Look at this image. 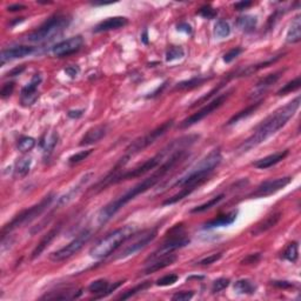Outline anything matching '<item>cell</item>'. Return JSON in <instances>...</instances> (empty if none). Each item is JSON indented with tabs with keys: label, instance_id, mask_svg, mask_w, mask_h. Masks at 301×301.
Instances as JSON below:
<instances>
[{
	"label": "cell",
	"instance_id": "8992f818",
	"mask_svg": "<svg viewBox=\"0 0 301 301\" xmlns=\"http://www.w3.org/2000/svg\"><path fill=\"white\" fill-rule=\"evenodd\" d=\"M71 18L66 15H55L41 25L38 30L33 31L27 35V40L31 43H45L61 34L64 30L67 29Z\"/></svg>",
	"mask_w": 301,
	"mask_h": 301
},
{
	"label": "cell",
	"instance_id": "6da1fadb",
	"mask_svg": "<svg viewBox=\"0 0 301 301\" xmlns=\"http://www.w3.org/2000/svg\"><path fill=\"white\" fill-rule=\"evenodd\" d=\"M186 153H187V150L185 149L175 150L174 153H172V154L169 155V158L167 159L165 163L159 167L157 171L153 172L150 177H147L146 179H144L141 183L136 184V185L133 186L132 188L128 189L127 192H125L122 196L118 197L117 199L112 200V201L108 202L107 205L104 206V207L99 211L98 216H97L98 225L101 226L106 224L107 221H110V220L112 219L113 217L116 216L125 205H126V203L132 201L135 197L145 193V192L149 191L150 188L154 187L158 183H160V180L163 179L171 169L174 168L178 163H180V161L185 158Z\"/></svg>",
	"mask_w": 301,
	"mask_h": 301
},
{
	"label": "cell",
	"instance_id": "4316f807",
	"mask_svg": "<svg viewBox=\"0 0 301 301\" xmlns=\"http://www.w3.org/2000/svg\"><path fill=\"white\" fill-rule=\"evenodd\" d=\"M83 294L82 289H69L67 288L66 291H60L58 293L55 292H51L50 294L44 295L41 299L44 300H72L77 299L80 295Z\"/></svg>",
	"mask_w": 301,
	"mask_h": 301
},
{
	"label": "cell",
	"instance_id": "f546056e",
	"mask_svg": "<svg viewBox=\"0 0 301 301\" xmlns=\"http://www.w3.org/2000/svg\"><path fill=\"white\" fill-rule=\"evenodd\" d=\"M258 24V18L254 16H242L236 19V26L245 33H252Z\"/></svg>",
	"mask_w": 301,
	"mask_h": 301
},
{
	"label": "cell",
	"instance_id": "8fae6325",
	"mask_svg": "<svg viewBox=\"0 0 301 301\" xmlns=\"http://www.w3.org/2000/svg\"><path fill=\"white\" fill-rule=\"evenodd\" d=\"M188 244H189V238H187V236L184 234L183 228H181V230H179V232L172 234V235L169 236V238L167 239L165 242H164L163 246L159 247V249L155 251L154 253H152V255H150L149 258H147L146 263L145 264H149V263H150V261L154 260V259L160 258V256L171 254V253H173L174 251L187 246Z\"/></svg>",
	"mask_w": 301,
	"mask_h": 301
},
{
	"label": "cell",
	"instance_id": "ee69618b",
	"mask_svg": "<svg viewBox=\"0 0 301 301\" xmlns=\"http://www.w3.org/2000/svg\"><path fill=\"white\" fill-rule=\"evenodd\" d=\"M230 279L227 278H219L217 279L216 281H214L213 284H212V293H219V292L224 291L225 288H227L228 286H230Z\"/></svg>",
	"mask_w": 301,
	"mask_h": 301
},
{
	"label": "cell",
	"instance_id": "d4e9b609",
	"mask_svg": "<svg viewBox=\"0 0 301 301\" xmlns=\"http://www.w3.org/2000/svg\"><path fill=\"white\" fill-rule=\"evenodd\" d=\"M236 217H238V211L236 210L228 212V213L222 214V216L217 217V218L206 222L203 228H217V227H222V226H230L235 221Z\"/></svg>",
	"mask_w": 301,
	"mask_h": 301
},
{
	"label": "cell",
	"instance_id": "91938a15",
	"mask_svg": "<svg viewBox=\"0 0 301 301\" xmlns=\"http://www.w3.org/2000/svg\"><path fill=\"white\" fill-rule=\"evenodd\" d=\"M178 31H181V32H185V33H187V34H189V33L192 32V27H191V25H188L186 23H181L178 25Z\"/></svg>",
	"mask_w": 301,
	"mask_h": 301
},
{
	"label": "cell",
	"instance_id": "52a82bcc",
	"mask_svg": "<svg viewBox=\"0 0 301 301\" xmlns=\"http://www.w3.org/2000/svg\"><path fill=\"white\" fill-rule=\"evenodd\" d=\"M54 197L55 196L53 193L49 194V196H46L40 202L37 203V205L32 206V207L21 211L20 213L17 214L15 218L2 227L1 235L2 236L6 235V233H10L11 231L16 230V228H19L21 227V226L30 224V222H32L33 220L37 219L38 217H40L41 214L50 207V205H51L53 200H54Z\"/></svg>",
	"mask_w": 301,
	"mask_h": 301
},
{
	"label": "cell",
	"instance_id": "f35d334b",
	"mask_svg": "<svg viewBox=\"0 0 301 301\" xmlns=\"http://www.w3.org/2000/svg\"><path fill=\"white\" fill-rule=\"evenodd\" d=\"M214 33L218 38H227L231 34V26L226 20H218L214 26Z\"/></svg>",
	"mask_w": 301,
	"mask_h": 301
},
{
	"label": "cell",
	"instance_id": "ac0fdd59",
	"mask_svg": "<svg viewBox=\"0 0 301 301\" xmlns=\"http://www.w3.org/2000/svg\"><path fill=\"white\" fill-rule=\"evenodd\" d=\"M128 24V19L125 17H112V18H107L105 20L100 21L93 29L94 33H102L107 32V31L122 29Z\"/></svg>",
	"mask_w": 301,
	"mask_h": 301
},
{
	"label": "cell",
	"instance_id": "7c38bea8",
	"mask_svg": "<svg viewBox=\"0 0 301 301\" xmlns=\"http://www.w3.org/2000/svg\"><path fill=\"white\" fill-rule=\"evenodd\" d=\"M228 97H230V92L220 94V96L217 97V98L212 100L211 102H208V104H206L203 107L200 108L199 111H197L196 113H193L192 116H189L188 118H186L185 120L180 124V127L187 128L189 126H192V125H196L197 122L201 121L203 118H206V117L210 116L211 113H213L214 111L218 110L219 107H221V106L224 105V102L227 100Z\"/></svg>",
	"mask_w": 301,
	"mask_h": 301
},
{
	"label": "cell",
	"instance_id": "484cf974",
	"mask_svg": "<svg viewBox=\"0 0 301 301\" xmlns=\"http://www.w3.org/2000/svg\"><path fill=\"white\" fill-rule=\"evenodd\" d=\"M203 183H194V184H187V185L183 186V188H181V191L179 192V193L174 194L173 197L168 198V199H166L165 201L163 202L164 206H167V205H173V203H177L178 201H180V200L185 199L186 197H188L189 194L192 193V192H194L198 187H200V186L202 185Z\"/></svg>",
	"mask_w": 301,
	"mask_h": 301
},
{
	"label": "cell",
	"instance_id": "5bb4252c",
	"mask_svg": "<svg viewBox=\"0 0 301 301\" xmlns=\"http://www.w3.org/2000/svg\"><path fill=\"white\" fill-rule=\"evenodd\" d=\"M84 45V39L82 35H75L67 39V40H64L61 43L57 44L53 47L52 52L55 57L58 58H64L68 57V55L73 54V53L78 52L82 49Z\"/></svg>",
	"mask_w": 301,
	"mask_h": 301
},
{
	"label": "cell",
	"instance_id": "e0dca14e",
	"mask_svg": "<svg viewBox=\"0 0 301 301\" xmlns=\"http://www.w3.org/2000/svg\"><path fill=\"white\" fill-rule=\"evenodd\" d=\"M33 52H34V47L31 46H16L11 47V49L4 50V51L1 52V55H0L1 65H4V64L7 63V61L20 59V58L32 54Z\"/></svg>",
	"mask_w": 301,
	"mask_h": 301
},
{
	"label": "cell",
	"instance_id": "30bf717a",
	"mask_svg": "<svg viewBox=\"0 0 301 301\" xmlns=\"http://www.w3.org/2000/svg\"><path fill=\"white\" fill-rule=\"evenodd\" d=\"M157 235H158V227H153L150 228V230L143 231L141 234H139V235L136 233L133 234V235L131 236V242L126 245V247L121 251L120 254L117 256V259H125L127 258V256L135 254L136 252L145 249L150 242L154 240Z\"/></svg>",
	"mask_w": 301,
	"mask_h": 301
},
{
	"label": "cell",
	"instance_id": "3957f363",
	"mask_svg": "<svg viewBox=\"0 0 301 301\" xmlns=\"http://www.w3.org/2000/svg\"><path fill=\"white\" fill-rule=\"evenodd\" d=\"M198 139H199V135H189V136H184V138L178 139V140L173 141L171 145H168L166 149H164L163 150H161L160 153L155 154L154 157L150 158L149 160H146L145 163L141 164V165L134 167V168L131 169V171H126L121 174H116V175H113V177H106L105 179L99 184L100 189L106 187L107 185L118 184L125 180L134 179V178H139V177H141V175L149 173L150 171H152V169H154L155 167H158L159 165H160L161 161L164 160V158H165V155L167 154V153L168 152L173 153L178 150L186 149V147L189 146V145L196 143Z\"/></svg>",
	"mask_w": 301,
	"mask_h": 301
},
{
	"label": "cell",
	"instance_id": "c3c4849f",
	"mask_svg": "<svg viewBox=\"0 0 301 301\" xmlns=\"http://www.w3.org/2000/svg\"><path fill=\"white\" fill-rule=\"evenodd\" d=\"M222 254L221 253H216V254H211L208 256H206V258L201 259V260L198 263V265H200V266H207V265H212L214 263H217V261L220 260L221 259Z\"/></svg>",
	"mask_w": 301,
	"mask_h": 301
},
{
	"label": "cell",
	"instance_id": "4dcf8cb0",
	"mask_svg": "<svg viewBox=\"0 0 301 301\" xmlns=\"http://www.w3.org/2000/svg\"><path fill=\"white\" fill-rule=\"evenodd\" d=\"M261 104H263V100H259V101L254 102V104L247 106V107L245 108V110H242V111H240V112L234 114L232 118H231L230 120H228L227 125H233V124H235V122L242 120V119L247 118V117L252 116V114L254 113L259 107H260Z\"/></svg>",
	"mask_w": 301,
	"mask_h": 301
},
{
	"label": "cell",
	"instance_id": "ab89813d",
	"mask_svg": "<svg viewBox=\"0 0 301 301\" xmlns=\"http://www.w3.org/2000/svg\"><path fill=\"white\" fill-rule=\"evenodd\" d=\"M58 140H59L58 133H50V135H47L46 139H43V141H41V147H43V150H45V152H51V150H53V149L57 146Z\"/></svg>",
	"mask_w": 301,
	"mask_h": 301
},
{
	"label": "cell",
	"instance_id": "bcb514c9",
	"mask_svg": "<svg viewBox=\"0 0 301 301\" xmlns=\"http://www.w3.org/2000/svg\"><path fill=\"white\" fill-rule=\"evenodd\" d=\"M92 152H93V150H82V152L75 153V154L71 155V157L68 158V160H67L68 164H69V165H74V164L80 163V161L85 160V159L87 158L88 155L92 154Z\"/></svg>",
	"mask_w": 301,
	"mask_h": 301
},
{
	"label": "cell",
	"instance_id": "836d02e7",
	"mask_svg": "<svg viewBox=\"0 0 301 301\" xmlns=\"http://www.w3.org/2000/svg\"><path fill=\"white\" fill-rule=\"evenodd\" d=\"M234 291L238 294H254L256 286L249 279H240L234 284Z\"/></svg>",
	"mask_w": 301,
	"mask_h": 301
},
{
	"label": "cell",
	"instance_id": "f907efd6",
	"mask_svg": "<svg viewBox=\"0 0 301 301\" xmlns=\"http://www.w3.org/2000/svg\"><path fill=\"white\" fill-rule=\"evenodd\" d=\"M241 53H242V49H240V47H235V49L230 50V51H228L227 53H225L224 61L227 64L231 63V61H233L236 57H239Z\"/></svg>",
	"mask_w": 301,
	"mask_h": 301
},
{
	"label": "cell",
	"instance_id": "60d3db41",
	"mask_svg": "<svg viewBox=\"0 0 301 301\" xmlns=\"http://www.w3.org/2000/svg\"><path fill=\"white\" fill-rule=\"evenodd\" d=\"M300 85H301V79H300V77H298V78H295L294 80H292V82L287 83L286 85H284L283 87L277 92V94L278 96H285V94L287 93H291V92L299 90Z\"/></svg>",
	"mask_w": 301,
	"mask_h": 301
},
{
	"label": "cell",
	"instance_id": "cb8c5ba5",
	"mask_svg": "<svg viewBox=\"0 0 301 301\" xmlns=\"http://www.w3.org/2000/svg\"><path fill=\"white\" fill-rule=\"evenodd\" d=\"M59 232H60V225L57 226V227L52 228L51 231H49V232L43 236V239H41L40 242L37 245V247H35L34 251L32 252V259H37L38 256H40L41 253H43L44 251H45L47 247L51 245V242L57 238V235L59 234Z\"/></svg>",
	"mask_w": 301,
	"mask_h": 301
},
{
	"label": "cell",
	"instance_id": "4fadbf2b",
	"mask_svg": "<svg viewBox=\"0 0 301 301\" xmlns=\"http://www.w3.org/2000/svg\"><path fill=\"white\" fill-rule=\"evenodd\" d=\"M292 181L291 177H284V178H277V179L266 180L261 183L260 185L256 187V189L252 194H250L251 198H265L272 196V194L277 193V192L286 187L289 183Z\"/></svg>",
	"mask_w": 301,
	"mask_h": 301
},
{
	"label": "cell",
	"instance_id": "9c48e42d",
	"mask_svg": "<svg viewBox=\"0 0 301 301\" xmlns=\"http://www.w3.org/2000/svg\"><path fill=\"white\" fill-rule=\"evenodd\" d=\"M92 236V232L87 228L82 231L77 236L72 240L71 242H68L66 246H64L63 249L55 251L50 254V259L54 263H59V261H64L66 259L71 258L72 255H74L75 253L79 252L80 250L85 246V244H87V241L90 240Z\"/></svg>",
	"mask_w": 301,
	"mask_h": 301
},
{
	"label": "cell",
	"instance_id": "44dd1931",
	"mask_svg": "<svg viewBox=\"0 0 301 301\" xmlns=\"http://www.w3.org/2000/svg\"><path fill=\"white\" fill-rule=\"evenodd\" d=\"M92 177H93V173H87L84 175V177L82 178V180L78 183L77 186H74L73 188L69 189L65 196L59 198V200H58V206H65L71 202L72 200H73L75 197H78V194L83 191V188L85 187V185L88 183V181H90Z\"/></svg>",
	"mask_w": 301,
	"mask_h": 301
},
{
	"label": "cell",
	"instance_id": "d6a6232c",
	"mask_svg": "<svg viewBox=\"0 0 301 301\" xmlns=\"http://www.w3.org/2000/svg\"><path fill=\"white\" fill-rule=\"evenodd\" d=\"M110 284L105 279H99V280L93 281L90 286H88V292L92 294H98V297H96V299H100V298H104L106 292H107Z\"/></svg>",
	"mask_w": 301,
	"mask_h": 301
},
{
	"label": "cell",
	"instance_id": "7bdbcfd3",
	"mask_svg": "<svg viewBox=\"0 0 301 301\" xmlns=\"http://www.w3.org/2000/svg\"><path fill=\"white\" fill-rule=\"evenodd\" d=\"M184 55H185V51H184L183 47L173 46L166 52V60L167 61H174V60L181 59Z\"/></svg>",
	"mask_w": 301,
	"mask_h": 301
},
{
	"label": "cell",
	"instance_id": "be15d7a7",
	"mask_svg": "<svg viewBox=\"0 0 301 301\" xmlns=\"http://www.w3.org/2000/svg\"><path fill=\"white\" fill-rule=\"evenodd\" d=\"M141 39H143L144 44H149V40H147V31H145L143 37H141Z\"/></svg>",
	"mask_w": 301,
	"mask_h": 301
},
{
	"label": "cell",
	"instance_id": "ba28073f",
	"mask_svg": "<svg viewBox=\"0 0 301 301\" xmlns=\"http://www.w3.org/2000/svg\"><path fill=\"white\" fill-rule=\"evenodd\" d=\"M172 126H173V120L165 121L164 124H161L160 126L155 128V130L150 131V132L147 133V134L138 138L136 140L133 141L132 144L128 145L127 149L125 150V155L121 159H124L125 161H128L131 157L138 154V153H140L141 150H144L145 149L150 146L153 143H155V140L165 134L167 131H168Z\"/></svg>",
	"mask_w": 301,
	"mask_h": 301
},
{
	"label": "cell",
	"instance_id": "f1b7e54d",
	"mask_svg": "<svg viewBox=\"0 0 301 301\" xmlns=\"http://www.w3.org/2000/svg\"><path fill=\"white\" fill-rule=\"evenodd\" d=\"M284 54H280V55H277V57H273L271 58V59L264 61V63H260V64H256V65H252V66H249V67L241 69V71H238L236 72V77H247V75H251L253 73H255V72L260 71V69H263L265 67H268V66L273 65L274 63H277V61L280 59L281 57H283Z\"/></svg>",
	"mask_w": 301,
	"mask_h": 301
},
{
	"label": "cell",
	"instance_id": "11a10c76",
	"mask_svg": "<svg viewBox=\"0 0 301 301\" xmlns=\"http://www.w3.org/2000/svg\"><path fill=\"white\" fill-rule=\"evenodd\" d=\"M272 285L279 288H293L295 287V284L289 283V281H272Z\"/></svg>",
	"mask_w": 301,
	"mask_h": 301
},
{
	"label": "cell",
	"instance_id": "603a6c76",
	"mask_svg": "<svg viewBox=\"0 0 301 301\" xmlns=\"http://www.w3.org/2000/svg\"><path fill=\"white\" fill-rule=\"evenodd\" d=\"M281 217H283V213H281V212H277V213H273L271 216H268L266 219L263 220L261 222H259V224L255 226L254 230L252 231V235L253 236L260 235V234L267 232V231L271 230V228L275 227L278 222L280 221Z\"/></svg>",
	"mask_w": 301,
	"mask_h": 301
},
{
	"label": "cell",
	"instance_id": "6125c7cd",
	"mask_svg": "<svg viewBox=\"0 0 301 301\" xmlns=\"http://www.w3.org/2000/svg\"><path fill=\"white\" fill-rule=\"evenodd\" d=\"M24 71H25V66L21 65V66H19V67L13 68L11 72H8V75H10V77H15V75H19L20 73H23Z\"/></svg>",
	"mask_w": 301,
	"mask_h": 301
},
{
	"label": "cell",
	"instance_id": "94428289",
	"mask_svg": "<svg viewBox=\"0 0 301 301\" xmlns=\"http://www.w3.org/2000/svg\"><path fill=\"white\" fill-rule=\"evenodd\" d=\"M84 111L83 110H75V111H68L67 116L68 118H72V119H78L80 118V117L83 116Z\"/></svg>",
	"mask_w": 301,
	"mask_h": 301
},
{
	"label": "cell",
	"instance_id": "2e32d148",
	"mask_svg": "<svg viewBox=\"0 0 301 301\" xmlns=\"http://www.w3.org/2000/svg\"><path fill=\"white\" fill-rule=\"evenodd\" d=\"M41 80L43 79H41L40 74H34L30 84H27L21 90V102H23V105H32L35 101V99L38 98L37 90L41 84Z\"/></svg>",
	"mask_w": 301,
	"mask_h": 301
},
{
	"label": "cell",
	"instance_id": "6f0895ef",
	"mask_svg": "<svg viewBox=\"0 0 301 301\" xmlns=\"http://www.w3.org/2000/svg\"><path fill=\"white\" fill-rule=\"evenodd\" d=\"M79 67H77V66H68V67L65 68V73L69 75L71 78H75L78 74H79Z\"/></svg>",
	"mask_w": 301,
	"mask_h": 301
},
{
	"label": "cell",
	"instance_id": "d6986e66",
	"mask_svg": "<svg viewBox=\"0 0 301 301\" xmlns=\"http://www.w3.org/2000/svg\"><path fill=\"white\" fill-rule=\"evenodd\" d=\"M106 132H107V126L106 125H97V126L90 128L86 132V134L80 140L79 145L80 146H88V145L98 143L99 140H101L106 135Z\"/></svg>",
	"mask_w": 301,
	"mask_h": 301
},
{
	"label": "cell",
	"instance_id": "f5cc1de1",
	"mask_svg": "<svg viewBox=\"0 0 301 301\" xmlns=\"http://www.w3.org/2000/svg\"><path fill=\"white\" fill-rule=\"evenodd\" d=\"M13 91H15V83H7L2 86L0 94H1L2 98H7L13 93Z\"/></svg>",
	"mask_w": 301,
	"mask_h": 301
},
{
	"label": "cell",
	"instance_id": "277c9868",
	"mask_svg": "<svg viewBox=\"0 0 301 301\" xmlns=\"http://www.w3.org/2000/svg\"><path fill=\"white\" fill-rule=\"evenodd\" d=\"M221 160L222 155L220 150H213L207 155L200 159L199 163H197L196 165L188 168V171L183 177H180L179 179L175 181L173 187H183V186L187 185V184L205 183L206 180H208V175L212 173V171L216 167L219 166Z\"/></svg>",
	"mask_w": 301,
	"mask_h": 301
},
{
	"label": "cell",
	"instance_id": "7402d4cb",
	"mask_svg": "<svg viewBox=\"0 0 301 301\" xmlns=\"http://www.w3.org/2000/svg\"><path fill=\"white\" fill-rule=\"evenodd\" d=\"M288 150H283V152H277V153H273V154H269L267 155V157H265L263 159H259V160H256L254 164H253V166L256 167V168L259 169H266V168H269V167L277 165V164L280 163L281 160H284L287 155H288Z\"/></svg>",
	"mask_w": 301,
	"mask_h": 301
},
{
	"label": "cell",
	"instance_id": "680465c9",
	"mask_svg": "<svg viewBox=\"0 0 301 301\" xmlns=\"http://www.w3.org/2000/svg\"><path fill=\"white\" fill-rule=\"evenodd\" d=\"M26 10V6L23 4H12L10 6H7L8 12H18V11H24Z\"/></svg>",
	"mask_w": 301,
	"mask_h": 301
},
{
	"label": "cell",
	"instance_id": "816d5d0a",
	"mask_svg": "<svg viewBox=\"0 0 301 301\" xmlns=\"http://www.w3.org/2000/svg\"><path fill=\"white\" fill-rule=\"evenodd\" d=\"M194 292L192 291H184V292H179V293H175L173 297H172V300L173 301H187L191 300L193 298Z\"/></svg>",
	"mask_w": 301,
	"mask_h": 301
},
{
	"label": "cell",
	"instance_id": "9a60e30c",
	"mask_svg": "<svg viewBox=\"0 0 301 301\" xmlns=\"http://www.w3.org/2000/svg\"><path fill=\"white\" fill-rule=\"evenodd\" d=\"M284 72H285V69H280V71L266 75V77H264L263 79L259 80V82L256 83V85L254 86V88H253V91L250 93V98H256V97L260 96V94L265 93V92L268 90L272 85H274V84L280 79Z\"/></svg>",
	"mask_w": 301,
	"mask_h": 301
},
{
	"label": "cell",
	"instance_id": "b9f144b4",
	"mask_svg": "<svg viewBox=\"0 0 301 301\" xmlns=\"http://www.w3.org/2000/svg\"><path fill=\"white\" fill-rule=\"evenodd\" d=\"M17 146H18V150H20V152H30V150H32L33 147L35 146V139L32 138V136H23V138L19 139Z\"/></svg>",
	"mask_w": 301,
	"mask_h": 301
},
{
	"label": "cell",
	"instance_id": "1f68e13d",
	"mask_svg": "<svg viewBox=\"0 0 301 301\" xmlns=\"http://www.w3.org/2000/svg\"><path fill=\"white\" fill-rule=\"evenodd\" d=\"M210 79H211V77L210 78H206V77L191 78V79H188V80H184V82L178 83L177 86H175V90H193V88L201 86L203 83L208 82Z\"/></svg>",
	"mask_w": 301,
	"mask_h": 301
},
{
	"label": "cell",
	"instance_id": "83f0119b",
	"mask_svg": "<svg viewBox=\"0 0 301 301\" xmlns=\"http://www.w3.org/2000/svg\"><path fill=\"white\" fill-rule=\"evenodd\" d=\"M301 17L297 16L289 26L286 35V41L288 44H298L301 40Z\"/></svg>",
	"mask_w": 301,
	"mask_h": 301
},
{
	"label": "cell",
	"instance_id": "db71d44e",
	"mask_svg": "<svg viewBox=\"0 0 301 301\" xmlns=\"http://www.w3.org/2000/svg\"><path fill=\"white\" fill-rule=\"evenodd\" d=\"M261 255L260 253H255V254H250L247 255L244 260L241 261V265H251V264H255L260 260Z\"/></svg>",
	"mask_w": 301,
	"mask_h": 301
},
{
	"label": "cell",
	"instance_id": "681fc988",
	"mask_svg": "<svg viewBox=\"0 0 301 301\" xmlns=\"http://www.w3.org/2000/svg\"><path fill=\"white\" fill-rule=\"evenodd\" d=\"M224 85H225V83L219 84V86H218V87L213 88V90H212L211 92H208V93L206 94V96H203V97H201V98H200L199 100H197V101L194 102L193 105H192V107H194V106L200 105V104H202V102H205L206 100H208V99H210L211 97H213V96H214V94H217V93H218V92L220 91V88H222V87H224Z\"/></svg>",
	"mask_w": 301,
	"mask_h": 301
},
{
	"label": "cell",
	"instance_id": "8d00e7d4",
	"mask_svg": "<svg viewBox=\"0 0 301 301\" xmlns=\"http://www.w3.org/2000/svg\"><path fill=\"white\" fill-rule=\"evenodd\" d=\"M284 258L286 260H288L289 263L295 264L298 261V258H299V246H298V242H291L288 246L286 247L285 252H284Z\"/></svg>",
	"mask_w": 301,
	"mask_h": 301
},
{
	"label": "cell",
	"instance_id": "ffe728a7",
	"mask_svg": "<svg viewBox=\"0 0 301 301\" xmlns=\"http://www.w3.org/2000/svg\"><path fill=\"white\" fill-rule=\"evenodd\" d=\"M177 259H178L177 255L173 254V253H171V254L164 255V256H160V258H158V259H154V260L147 264V266H146V268H145L144 273L145 274H150V273L160 271V269L165 268V267H167V266H171V265H173L175 261H177Z\"/></svg>",
	"mask_w": 301,
	"mask_h": 301
},
{
	"label": "cell",
	"instance_id": "5b68a950",
	"mask_svg": "<svg viewBox=\"0 0 301 301\" xmlns=\"http://www.w3.org/2000/svg\"><path fill=\"white\" fill-rule=\"evenodd\" d=\"M138 227L135 225H125L120 228H117L113 232L108 233L107 235L97 242L90 250V255L94 259H104L106 256L116 251L117 249L130 240L131 236L136 233Z\"/></svg>",
	"mask_w": 301,
	"mask_h": 301
},
{
	"label": "cell",
	"instance_id": "9f6ffc18",
	"mask_svg": "<svg viewBox=\"0 0 301 301\" xmlns=\"http://www.w3.org/2000/svg\"><path fill=\"white\" fill-rule=\"evenodd\" d=\"M253 5L252 1H238L234 4V10L235 11H244L246 8L251 7Z\"/></svg>",
	"mask_w": 301,
	"mask_h": 301
},
{
	"label": "cell",
	"instance_id": "f6af8a7d",
	"mask_svg": "<svg viewBox=\"0 0 301 301\" xmlns=\"http://www.w3.org/2000/svg\"><path fill=\"white\" fill-rule=\"evenodd\" d=\"M198 15L201 16L202 18L205 19H213L216 18L217 15H218V11H217L214 7H212L211 5H205V6H202L199 11H198Z\"/></svg>",
	"mask_w": 301,
	"mask_h": 301
},
{
	"label": "cell",
	"instance_id": "7dc6e473",
	"mask_svg": "<svg viewBox=\"0 0 301 301\" xmlns=\"http://www.w3.org/2000/svg\"><path fill=\"white\" fill-rule=\"evenodd\" d=\"M178 279H179V277H178L177 274L165 275V277L159 279V280L157 281V285L163 286V287L164 286H171V285H173V284L177 283Z\"/></svg>",
	"mask_w": 301,
	"mask_h": 301
},
{
	"label": "cell",
	"instance_id": "7a4b0ae2",
	"mask_svg": "<svg viewBox=\"0 0 301 301\" xmlns=\"http://www.w3.org/2000/svg\"><path fill=\"white\" fill-rule=\"evenodd\" d=\"M301 98L300 97H297V98L292 100V101H289L288 104H286L285 106H283V107L274 111L271 116L267 117L261 124H259L258 126L255 127L252 135L249 136L246 140L242 141V143L236 147V153H238V154L247 153L249 150L258 146V145L266 141L269 136L275 134L279 130H281V128L285 126L289 119L293 118L294 114L299 110Z\"/></svg>",
	"mask_w": 301,
	"mask_h": 301
},
{
	"label": "cell",
	"instance_id": "e575fe53",
	"mask_svg": "<svg viewBox=\"0 0 301 301\" xmlns=\"http://www.w3.org/2000/svg\"><path fill=\"white\" fill-rule=\"evenodd\" d=\"M31 165H32V159L29 157H25L19 159L16 164V169H15V173L17 177H20L23 178L30 172L31 169Z\"/></svg>",
	"mask_w": 301,
	"mask_h": 301
},
{
	"label": "cell",
	"instance_id": "d590c367",
	"mask_svg": "<svg viewBox=\"0 0 301 301\" xmlns=\"http://www.w3.org/2000/svg\"><path fill=\"white\" fill-rule=\"evenodd\" d=\"M224 198H225V194H219V196L212 198V199L208 200L207 202L202 203V205H200V206H197V207H194L193 210H191V213H202V212L211 210L212 207L218 205V203L221 201Z\"/></svg>",
	"mask_w": 301,
	"mask_h": 301
},
{
	"label": "cell",
	"instance_id": "74e56055",
	"mask_svg": "<svg viewBox=\"0 0 301 301\" xmlns=\"http://www.w3.org/2000/svg\"><path fill=\"white\" fill-rule=\"evenodd\" d=\"M150 286V281H145V283H141L140 285H136L135 287H133V288L127 289V291L124 292V293H122L120 297H118V299H120V300L130 299L131 297L138 294L139 292H143V291H145V289H147Z\"/></svg>",
	"mask_w": 301,
	"mask_h": 301
}]
</instances>
